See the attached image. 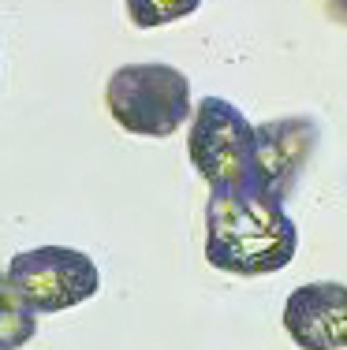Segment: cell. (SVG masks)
<instances>
[{"label":"cell","mask_w":347,"mask_h":350,"mask_svg":"<svg viewBox=\"0 0 347 350\" xmlns=\"http://www.w3.org/2000/svg\"><path fill=\"white\" fill-rule=\"evenodd\" d=\"M284 332L299 350H347V287L303 283L284 302Z\"/></svg>","instance_id":"cell-6"},{"label":"cell","mask_w":347,"mask_h":350,"mask_svg":"<svg viewBox=\"0 0 347 350\" xmlns=\"http://www.w3.org/2000/svg\"><path fill=\"white\" fill-rule=\"evenodd\" d=\"M4 276L38 317L75 310L101 291V272H97L94 257L75 246L23 250L8 261Z\"/></svg>","instance_id":"cell-4"},{"label":"cell","mask_w":347,"mask_h":350,"mask_svg":"<svg viewBox=\"0 0 347 350\" xmlns=\"http://www.w3.org/2000/svg\"><path fill=\"white\" fill-rule=\"evenodd\" d=\"M299 250V228L280 202L254 190H209L205 261L228 276H272Z\"/></svg>","instance_id":"cell-1"},{"label":"cell","mask_w":347,"mask_h":350,"mask_svg":"<svg viewBox=\"0 0 347 350\" xmlns=\"http://www.w3.org/2000/svg\"><path fill=\"white\" fill-rule=\"evenodd\" d=\"M329 15H333L336 23H344V27H347V0H329Z\"/></svg>","instance_id":"cell-9"},{"label":"cell","mask_w":347,"mask_h":350,"mask_svg":"<svg viewBox=\"0 0 347 350\" xmlns=\"http://www.w3.org/2000/svg\"><path fill=\"white\" fill-rule=\"evenodd\" d=\"M123 4H127V19L138 30H157L194 15L202 8V0H123Z\"/></svg>","instance_id":"cell-8"},{"label":"cell","mask_w":347,"mask_h":350,"mask_svg":"<svg viewBox=\"0 0 347 350\" xmlns=\"http://www.w3.org/2000/svg\"><path fill=\"white\" fill-rule=\"evenodd\" d=\"M38 336V313L0 272V350H19Z\"/></svg>","instance_id":"cell-7"},{"label":"cell","mask_w":347,"mask_h":350,"mask_svg":"<svg viewBox=\"0 0 347 350\" xmlns=\"http://www.w3.org/2000/svg\"><path fill=\"white\" fill-rule=\"evenodd\" d=\"M318 120L313 116H284L254 127V194H266L284 205L292 198L303 168L318 149Z\"/></svg>","instance_id":"cell-5"},{"label":"cell","mask_w":347,"mask_h":350,"mask_svg":"<svg viewBox=\"0 0 347 350\" xmlns=\"http://www.w3.org/2000/svg\"><path fill=\"white\" fill-rule=\"evenodd\" d=\"M109 116L127 135L168 138L191 120V79L172 64H123L105 82Z\"/></svg>","instance_id":"cell-2"},{"label":"cell","mask_w":347,"mask_h":350,"mask_svg":"<svg viewBox=\"0 0 347 350\" xmlns=\"http://www.w3.org/2000/svg\"><path fill=\"white\" fill-rule=\"evenodd\" d=\"M187 157L209 190H254V123L224 97L198 101Z\"/></svg>","instance_id":"cell-3"}]
</instances>
